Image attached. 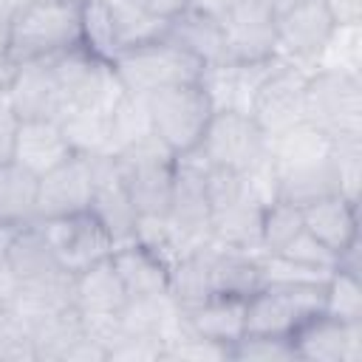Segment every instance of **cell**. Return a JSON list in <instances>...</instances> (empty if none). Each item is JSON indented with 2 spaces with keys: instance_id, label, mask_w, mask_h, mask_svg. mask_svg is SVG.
<instances>
[{
  "instance_id": "cell-23",
  "label": "cell",
  "mask_w": 362,
  "mask_h": 362,
  "mask_svg": "<svg viewBox=\"0 0 362 362\" xmlns=\"http://www.w3.org/2000/svg\"><path fill=\"white\" fill-rule=\"evenodd\" d=\"M71 297L79 314H113L127 303L124 283L110 257L90 263L71 277Z\"/></svg>"
},
{
  "instance_id": "cell-4",
  "label": "cell",
  "mask_w": 362,
  "mask_h": 362,
  "mask_svg": "<svg viewBox=\"0 0 362 362\" xmlns=\"http://www.w3.org/2000/svg\"><path fill=\"white\" fill-rule=\"evenodd\" d=\"M122 178L127 184L130 201L139 218H164L173 195L175 178V153L158 141V136H147L133 147L113 156Z\"/></svg>"
},
{
  "instance_id": "cell-30",
  "label": "cell",
  "mask_w": 362,
  "mask_h": 362,
  "mask_svg": "<svg viewBox=\"0 0 362 362\" xmlns=\"http://www.w3.org/2000/svg\"><path fill=\"white\" fill-rule=\"evenodd\" d=\"M37 175L23 170L17 161L0 164V229L11 232L23 223L37 221Z\"/></svg>"
},
{
  "instance_id": "cell-44",
  "label": "cell",
  "mask_w": 362,
  "mask_h": 362,
  "mask_svg": "<svg viewBox=\"0 0 362 362\" xmlns=\"http://www.w3.org/2000/svg\"><path fill=\"white\" fill-rule=\"evenodd\" d=\"M164 356V342L144 334H122L107 351V362H156Z\"/></svg>"
},
{
  "instance_id": "cell-52",
  "label": "cell",
  "mask_w": 362,
  "mask_h": 362,
  "mask_svg": "<svg viewBox=\"0 0 362 362\" xmlns=\"http://www.w3.org/2000/svg\"><path fill=\"white\" fill-rule=\"evenodd\" d=\"M263 3H266V6L274 11V17H277V14H283L286 8H291V6L300 3V0H263Z\"/></svg>"
},
{
  "instance_id": "cell-38",
  "label": "cell",
  "mask_w": 362,
  "mask_h": 362,
  "mask_svg": "<svg viewBox=\"0 0 362 362\" xmlns=\"http://www.w3.org/2000/svg\"><path fill=\"white\" fill-rule=\"evenodd\" d=\"M331 175L337 192L359 204V184H362V139H339L331 144Z\"/></svg>"
},
{
  "instance_id": "cell-42",
  "label": "cell",
  "mask_w": 362,
  "mask_h": 362,
  "mask_svg": "<svg viewBox=\"0 0 362 362\" xmlns=\"http://www.w3.org/2000/svg\"><path fill=\"white\" fill-rule=\"evenodd\" d=\"M272 255H283L286 260H294V263H300V266H305V269H314V272H325V274H331L334 269H337V263H339V257L325 246V243H320L311 232H300L294 240H288L280 252H272Z\"/></svg>"
},
{
  "instance_id": "cell-7",
  "label": "cell",
  "mask_w": 362,
  "mask_h": 362,
  "mask_svg": "<svg viewBox=\"0 0 362 362\" xmlns=\"http://www.w3.org/2000/svg\"><path fill=\"white\" fill-rule=\"evenodd\" d=\"M59 93H62V113L65 110H99L110 113L113 105L122 99L124 88L113 74L107 59L88 54L85 48H68L57 57H48ZM59 113V116H62Z\"/></svg>"
},
{
  "instance_id": "cell-11",
  "label": "cell",
  "mask_w": 362,
  "mask_h": 362,
  "mask_svg": "<svg viewBox=\"0 0 362 362\" xmlns=\"http://www.w3.org/2000/svg\"><path fill=\"white\" fill-rule=\"evenodd\" d=\"M59 266L68 274H76L82 269H88L90 263L110 257L116 240L113 235L105 229V223L90 212H74V215H62V218H51V221H40Z\"/></svg>"
},
{
  "instance_id": "cell-53",
  "label": "cell",
  "mask_w": 362,
  "mask_h": 362,
  "mask_svg": "<svg viewBox=\"0 0 362 362\" xmlns=\"http://www.w3.org/2000/svg\"><path fill=\"white\" fill-rule=\"evenodd\" d=\"M0 308H3V305H0Z\"/></svg>"
},
{
  "instance_id": "cell-36",
  "label": "cell",
  "mask_w": 362,
  "mask_h": 362,
  "mask_svg": "<svg viewBox=\"0 0 362 362\" xmlns=\"http://www.w3.org/2000/svg\"><path fill=\"white\" fill-rule=\"evenodd\" d=\"M107 119L110 113L99 110H65L57 122L68 136L74 153L82 156H105L107 150Z\"/></svg>"
},
{
  "instance_id": "cell-14",
  "label": "cell",
  "mask_w": 362,
  "mask_h": 362,
  "mask_svg": "<svg viewBox=\"0 0 362 362\" xmlns=\"http://www.w3.org/2000/svg\"><path fill=\"white\" fill-rule=\"evenodd\" d=\"M300 362H359L362 359V320L342 322L325 311L305 320L291 337Z\"/></svg>"
},
{
  "instance_id": "cell-13",
  "label": "cell",
  "mask_w": 362,
  "mask_h": 362,
  "mask_svg": "<svg viewBox=\"0 0 362 362\" xmlns=\"http://www.w3.org/2000/svg\"><path fill=\"white\" fill-rule=\"evenodd\" d=\"M334 31V20L322 0H300L274 17L277 57L311 74V65Z\"/></svg>"
},
{
  "instance_id": "cell-8",
  "label": "cell",
  "mask_w": 362,
  "mask_h": 362,
  "mask_svg": "<svg viewBox=\"0 0 362 362\" xmlns=\"http://www.w3.org/2000/svg\"><path fill=\"white\" fill-rule=\"evenodd\" d=\"M325 283H263L246 300V331L291 337L322 311Z\"/></svg>"
},
{
  "instance_id": "cell-12",
  "label": "cell",
  "mask_w": 362,
  "mask_h": 362,
  "mask_svg": "<svg viewBox=\"0 0 362 362\" xmlns=\"http://www.w3.org/2000/svg\"><path fill=\"white\" fill-rule=\"evenodd\" d=\"M90 195H93V164L90 156L74 153L54 170L42 173L37 178V206L34 218L37 221H51L74 212L90 209Z\"/></svg>"
},
{
  "instance_id": "cell-5",
  "label": "cell",
  "mask_w": 362,
  "mask_h": 362,
  "mask_svg": "<svg viewBox=\"0 0 362 362\" xmlns=\"http://www.w3.org/2000/svg\"><path fill=\"white\" fill-rule=\"evenodd\" d=\"M305 122L331 141L362 139V76L311 71L305 79Z\"/></svg>"
},
{
  "instance_id": "cell-16",
  "label": "cell",
  "mask_w": 362,
  "mask_h": 362,
  "mask_svg": "<svg viewBox=\"0 0 362 362\" xmlns=\"http://www.w3.org/2000/svg\"><path fill=\"white\" fill-rule=\"evenodd\" d=\"M3 96L17 113V119H59L62 93L48 59H34L23 65H11L8 79L3 85Z\"/></svg>"
},
{
  "instance_id": "cell-47",
  "label": "cell",
  "mask_w": 362,
  "mask_h": 362,
  "mask_svg": "<svg viewBox=\"0 0 362 362\" xmlns=\"http://www.w3.org/2000/svg\"><path fill=\"white\" fill-rule=\"evenodd\" d=\"M127 3L141 8L144 14H150L156 20H164V23L173 20L178 11H184L189 6V0H127Z\"/></svg>"
},
{
  "instance_id": "cell-21",
  "label": "cell",
  "mask_w": 362,
  "mask_h": 362,
  "mask_svg": "<svg viewBox=\"0 0 362 362\" xmlns=\"http://www.w3.org/2000/svg\"><path fill=\"white\" fill-rule=\"evenodd\" d=\"M164 37L192 54L201 65H215L226 59V40H223V25L218 17H209L192 6L178 11L173 20L164 25Z\"/></svg>"
},
{
  "instance_id": "cell-9",
  "label": "cell",
  "mask_w": 362,
  "mask_h": 362,
  "mask_svg": "<svg viewBox=\"0 0 362 362\" xmlns=\"http://www.w3.org/2000/svg\"><path fill=\"white\" fill-rule=\"evenodd\" d=\"M206 164L243 173L269 153V136L249 113L215 110L201 144L195 147Z\"/></svg>"
},
{
  "instance_id": "cell-19",
  "label": "cell",
  "mask_w": 362,
  "mask_h": 362,
  "mask_svg": "<svg viewBox=\"0 0 362 362\" xmlns=\"http://www.w3.org/2000/svg\"><path fill=\"white\" fill-rule=\"evenodd\" d=\"M303 223L320 243H325L337 257L359 240V204L328 192L303 204Z\"/></svg>"
},
{
  "instance_id": "cell-29",
  "label": "cell",
  "mask_w": 362,
  "mask_h": 362,
  "mask_svg": "<svg viewBox=\"0 0 362 362\" xmlns=\"http://www.w3.org/2000/svg\"><path fill=\"white\" fill-rule=\"evenodd\" d=\"M212 243H201L170 266V294L181 308H192L212 297Z\"/></svg>"
},
{
  "instance_id": "cell-45",
  "label": "cell",
  "mask_w": 362,
  "mask_h": 362,
  "mask_svg": "<svg viewBox=\"0 0 362 362\" xmlns=\"http://www.w3.org/2000/svg\"><path fill=\"white\" fill-rule=\"evenodd\" d=\"M17 127H20V119H17V113L11 110V105L6 102V96L0 90V164L3 161H11Z\"/></svg>"
},
{
  "instance_id": "cell-6",
  "label": "cell",
  "mask_w": 362,
  "mask_h": 362,
  "mask_svg": "<svg viewBox=\"0 0 362 362\" xmlns=\"http://www.w3.org/2000/svg\"><path fill=\"white\" fill-rule=\"evenodd\" d=\"M147 110L153 133L175 156H184L201 144L204 130L215 113L201 82L173 85L147 96Z\"/></svg>"
},
{
  "instance_id": "cell-3",
  "label": "cell",
  "mask_w": 362,
  "mask_h": 362,
  "mask_svg": "<svg viewBox=\"0 0 362 362\" xmlns=\"http://www.w3.org/2000/svg\"><path fill=\"white\" fill-rule=\"evenodd\" d=\"M110 65L124 93H133V96H153L173 85L198 82L204 71V65L192 54H187L167 37L130 45L119 51L110 59Z\"/></svg>"
},
{
  "instance_id": "cell-28",
  "label": "cell",
  "mask_w": 362,
  "mask_h": 362,
  "mask_svg": "<svg viewBox=\"0 0 362 362\" xmlns=\"http://www.w3.org/2000/svg\"><path fill=\"white\" fill-rule=\"evenodd\" d=\"M71 277L68 272L51 274V277H40V280H28V283H17L14 300L8 303V308L14 314H20L28 325H34L42 317H51L62 308L74 305L71 297Z\"/></svg>"
},
{
  "instance_id": "cell-26",
  "label": "cell",
  "mask_w": 362,
  "mask_h": 362,
  "mask_svg": "<svg viewBox=\"0 0 362 362\" xmlns=\"http://www.w3.org/2000/svg\"><path fill=\"white\" fill-rule=\"evenodd\" d=\"M260 212L263 206L252 198L232 201L221 209H212L209 218V243L221 249H238V252H255L263 255L260 243Z\"/></svg>"
},
{
  "instance_id": "cell-46",
  "label": "cell",
  "mask_w": 362,
  "mask_h": 362,
  "mask_svg": "<svg viewBox=\"0 0 362 362\" xmlns=\"http://www.w3.org/2000/svg\"><path fill=\"white\" fill-rule=\"evenodd\" d=\"M334 25H359L362 23V0H322Z\"/></svg>"
},
{
  "instance_id": "cell-49",
  "label": "cell",
  "mask_w": 362,
  "mask_h": 362,
  "mask_svg": "<svg viewBox=\"0 0 362 362\" xmlns=\"http://www.w3.org/2000/svg\"><path fill=\"white\" fill-rule=\"evenodd\" d=\"M243 0H189V6L192 8H198V11H204V14H209V17H218V20H223L232 8H238Z\"/></svg>"
},
{
  "instance_id": "cell-48",
  "label": "cell",
  "mask_w": 362,
  "mask_h": 362,
  "mask_svg": "<svg viewBox=\"0 0 362 362\" xmlns=\"http://www.w3.org/2000/svg\"><path fill=\"white\" fill-rule=\"evenodd\" d=\"M6 235L8 232L0 229V305H8L14 300V291H17V277L6 260Z\"/></svg>"
},
{
  "instance_id": "cell-24",
  "label": "cell",
  "mask_w": 362,
  "mask_h": 362,
  "mask_svg": "<svg viewBox=\"0 0 362 362\" xmlns=\"http://www.w3.org/2000/svg\"><path fill=\"white\" fill-rule=\"evenodd\" d=\"M184 317L189 331L218 345H226L229 354H232V345L246 334V300L240 297L212 294L198 305L184 308Z\"/></svg>"
},
{
  "instance_id": "cell-43",
  "label": "cell",
  "mask_w": 362,
  "mask_h": 362,
  "mask_svg": "<svg viewBox=\"0 0 362 362\" xmlns=\"http://www.w3.org/2000/svg\"><path fill=\"white\" fill-rule=\"evenodd\" d=\"M161 359H195V362L215 359V362H226V359H232V354H229L226 345H218L212 339H204L195 331H189V325H184V331L164 345V356Z\"/></svg>"
},
{
  "instance_id": "cell-22",
  "label": "cell",
  "mask_w": 362,
  "mask_h": 362,
  "mask_svg": "<svg viewBox=\"0 0 362 362\" xmlns=\"http://www.w3.org/2000/svg\"><path fill=\"white\" fill-rule=\"evenodd\" d=\"M110 260L124 283L127 297H150L170 291V266L136 238L116 243Z\"/></svg>"
},
{
  "instance_id": "cell-15",
  "label": "cell",
  "mask_w": 362,
  "mask_h": 362,
  "mask_svg": "<svg viewBox=\"0 0 362 362\" xmlns=\"http://www.w3.org/2000/svg\"><path fill=\"white\" fill-rule=\"evenodd\" d=\"M226 59L232 62H260L277 57L274 11L263 0H243L223 20Z\"/></svg>"
},
{
  "instance_id": "cell-51",
  "label": "cell",
  "mask_w": 362,
  "mask_h": 362,
  "mask_svg": "<svg viewBox=\"0 0 362 362\" xmlns=\"http://www.w3.org/2000/svg\"><path fill=\"white\" fill-rule=\"evenodd\" d=\"M11 14H14V3L11 0H0V34H6V28L11 23Z\"/></svg>"
},
{
  "instance_id": "cell-40",
  "label": "cell",
  "mask_w": 362,
  "mask_h": 362,
  "mask_svg": "<svg viewBox=\"0 0 362 362\" xmlns=\"http://www.w3.org/2000/svg\"><path fill=\"white\" fill-rule=\"evenodd\" d=\"M113 11H116V31H119V45L122 51L156 37H164V20H156L150 14H144L141 8L130 6L127 0H113Z\"/></svg>"
},
{
  "instance_id": "cell-2",
  "label": "cell",
  "mask_w": 362,
  "mask_h": 362,
  "mask_svg": "<svg viewBox=\"0 0 362 362\" xmlns=\"http://www.w3.org/2000/svg\"><path fill=\"white\" fill-rule=\"evenodd\" d=\"M79 45V0H31L14 8L6 28L8 62L23 65Z\"/></svg>"
},
{
  "instance_id": "cell-50",
  "label": "cell",
  "mask_w": 362,
  "mask_h": 362,
  "mask_svg": "<svg viewBox=\"0 0 362 362\" xmlns=\"http://www.w3.org/2000/svg\"><path fill=\"white\" fill-rule=\"evenodd\" d=\"M8 71H11V62H8L6 34H0V82H3V85H6V79H8Z\"/></svg>"
},
{
  "instance_id": "cell-1",
  "label": "cell",
  "mask_w": 362,
  "mask_h": 362,
  "mask_svg": "<svg viewBox=\"0 0 362 362\" xmlns=\"http://www.w3.org/2000/svg\"><path fill=\"white\" fill-rule=\"evenodd\" d=\"M331 144L334 141L311 122H300L269 136V158L277 170L280 198L303 206L320 195L337 192L328 164Z\"/></svg>"
},
{
  "instance_id": "cell-20",
  "label": "cell",
  "mask_w": 362,
  "mask_h": 362,
  "mask_svg": "<svg viewBox=\"0 0 362 362\" xmlns=\"http://www.w3.org/2000/svg\"><path fill=\"white\" fill-rule=\"evenodd\" d=\"M68 156H74V147L57 119H23L20 122L17 136H14L11 161H17L23 170L40 178L42 173L62 164Z\"/></svg>"
},
{
  "instance_id": "cell-33",
  "label": "cell",
  "mask_w": 362,
  "mask_h": 362,
  "mask_svg": "<svg viewBox=\"0 0 362 362\" xmlns=\"http://www.w3.org/2000/svg\"><path fill=\"white\" fill-rule=\"evenodd\" d=\"M153 136L150 124V110H147V96H133L122 93V99L113 105L110 119H107V150L105 156H116L136 141Z\"/></svg>"
},
{
  "instance_id": "cell-35",
  "label": "cell",
  "mask_w": 362,
  "mask_h": 362,
  "mask_svg": "<svg viewBox=\"0 0 362 362\" xmlns=\"http://www.w3.org/2000/svg\"><path fill=\"white\" fill-rule=\"evenodd\" d=\"M305 229L303 223V206L288 198H274L260 212V243L263 255L280 252L288 240H294Z\"/></svg>"
},
{
  "instance_id": "cell-18",
  "label": "cell",
  "mask_w": 362,
  "mask_h": 362,
  "mask_svg": "<svg viewBox=\"0 0 362 362\" xmlns=\"http://www.w3.org/2000/svg\"><path fill=\"white\" fill-rule=\"evenodd\" d=\"M90 164H93L90 212L105 223V229L113 235L116 243H124L136 235L139 212L130 201L122 170L113 156H90Z\"/></svg>"
},
{
  "instance_id": "cell-32",
  "label": "cell",
  "mask_w": 362,
  "mask_h": 362,
  "mask_svg": "<svg viewBox=\"0 0 362 362\" xmlns=\"http://www.w3.org/2000/svg\"><path fill=\"white\" fill-rule=\"evenodd\" d=\"M79 48L107 62L122 51L113 0H79Z\"/></svg>"
},
{
  "instance_id": "cell-41",
  "label": "cell",
  "mask_w": 362,
  "mask_h": 362,
  "mask_svg": "<svg viewBox=\"0 0 362 362\" xmlns=\"http://www.w3.org/2000/svg\"><path fill=\"white\" fill-rule=\"evenodd\" d=\"M0 362H37L31 325L8 305L0 308Z\"/></svg>"
},
{
  "instance_id": "cell-17",
  "label": "cell",
  "mask_w": 362,
  "mask_h": 362,
  "mask_svg": "<svg viewBox=\"0 0 362 362\" xmlns=\"http://www.w3.org/2000/svg\"><path fill=\"white\" fill-rule=\"evenodd\" d=\"M277 57L272 59H260V62H215V65H204L201 71V88L206 90L209 102L215 110H238V113H249L257 88L263 85V79L272 74Z\"/></svg>"
},
{
  "instance_id": "cell-25",
  "label": "cell",
  "mask_w": 362,
  "mask_h": 362,
  "mask_svg": "<svg viewBox=\"0 0 362 362\" xmlns=\"http://www.w3.org/2000/svg\"><path fill=\"white\" fill-rule=\"evenodd\" d=\"M6 260H8L17 283H28V280H40V277L65 272L59 266L40 221L23 223L6 235Z\"/></svg>"
},
{
  "instance_id": "cell-31",
  "label": "cell",
  "mask_w": 362,
  "mask_h": 362,
  "mask_svg": "<svg viewBox=\"0 0 362 362\" xmlns=\"http://www.w3.org/2000/svg\"><path fill=\"white\" fill-rule=\"evenodd\" d=\"M31 337H34L37 362H65L85 337L82 314L71 305L51 317H42L31 325Z\"/></svg>"
},
{
  "instance_id": "cell-10",
  "label": "cell",
  "mask_w": 362,
  "mask_h": 362,
  "mask_svg": "<svg viewBox=\"0 0 362 362\" xmlns=\"http://www.w3.org/2000/svg\"><path fill=\"white\" fill-rule=\"evenodd\" d=\"M305 79L308 71L277 57L272 74L255 93L249 116L266 136H274L291 124L305 122Z\"/></svg>"
},
{
  "instance_id": "cell-27",
  "label": "cell",
  "mask_w": 362,
  "mask_h": 362,
  "mask_svg": "<svg viewBox=\"0 0 362 362\" xmlns=\"http://www.w3.org/2000/svg\"><path fill=\"white\" fill-rule=\"evenodd\" d=\"M263 283H266L263 255L215 246V252H212V294L249 300Z\"/></svg>"
},
{
  "instance_id": "cell-37",
  "label": "cell",
  "mask_w": 362,
  "mask_h": 362,
  "mask_svg": "<svg viewBox=\"0 0 362 362\" xmlns=\"http://www.w3.org/2000/svg\"><path fill=\"white\" fill-rule=\"evenodd\" d=\"M322 311L342 322L362 320V274L337 266L325 280Z\"/></svg>"
},
{
  "instance_id": "cell-34",
  "label": "cell",
  "mask_w": 362,
  "mask_h": 362,
  "mask_svg": "<svg viewBox=\"0 0 362 362\" xmlns=\"http://www.w3.org/2000/svg\"><path fill=\"white\" fill-rule=\"evenodd\" d=\"M311 71H337L362 76V23L359 25H334L325 45L320 48Z\"/></svg>"
},
{
  "instance_id": "cell-39",
  "label": "cell",
  "mask_w": 362,
  "mask_h": 362,
  "mask_svg": "<svg viewBox=\"0 0 362 362\" xmlns=\"http://www.w3.org/2000/svg\"><path fill=\"white\" fill-rule=\"evenodd\" d=\"M232 359L238 362H294L297 356H294V345L288 337L246 331L232 345Z\"/></svg>"
}]
</instances>
